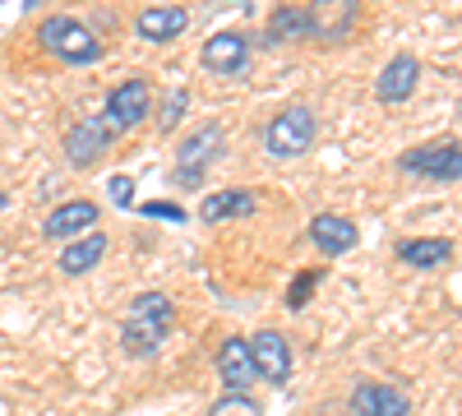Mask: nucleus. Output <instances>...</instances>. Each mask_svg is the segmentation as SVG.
I'll return each mask as SVG.
<instances>
[{
  "instance_id": "obj_1",
  "label": "nucleus",
  "mask_w": 462,
  "mask_h": 416,
  "mask_svg": "<svg viewBox=\"0 0 462 416\" xmlns=\"http://www.w3.org/2000/svg\"><path fill=\"white\" fill-rule=\"evenodd\" d=\"M171 324H176L171 296L167 291H139L125 306V319H121V347H125V356H134V361L158 356V347L167 343Z\"/></svg>"
},
{
  "instance_id": "obj_2",
  "label": "nucleus",
  "mask_w": 462,
  "mask_h": 416,
  "mask_svg": "<svg viewBox=\"0 0 462 416\" xmlns=\"http://www.w3.org/2000/svg\"><path fill=\"white\" fill-rule=\"evenodd\" d=\"M37 42H42L47 56H56L60 65H74V69H88L102 60V37L74 14H47L42 28H37Z\"/></svg>"
},
{
  "instance_id": "obj_3",
  "label": "nucleus",
  "mask_w": 462,
  "mask_h": 416,
  "mask_svg": "<svg viewBox=\"0 0 462 416\" xmlns=\"http://www.w3.org/2000/svg\"><path fill=\"white\" fill-rule=\"evenodd\" d=\"M319 139V121H315V111L310 106H282L278 116H268V125L259 130V143H263V153L268 158H300V153H310Z\"/></svg>"
},
{
  "instance_id": "obj_4",
  "label": "nucleus",
  "mask_w": 462,
  "mask_h": 416,
  "mask_svg": "<svg viewBox=\"0 0 462 416\" xmlns=\"http://www.w3.org/2000/svg\"><path fill=\"white\" fill-rule=\"evenodd\" d=\"M226 153V125L222 121H204L195 134H185V143L176 148V171L171 180L180 190H199L208 180V167Z\"/></svg>"
},
{
  "instance_id": "obj_5",
  "label": "nucleus",
  "mask_w": 462,
  "mask_h": 416,
  "mask_svg": "<svg viewBox=\"0 0 462 416\" xmlns=\"http://www.w3.org/2000/svg\"><path fill=\"white\" fill-rule=\"evenodd\" d=\"M152 111V84L148 79H121L111 93H106V106H102V130L106 134H125V130H134L143 116Z\"/></svg>"
},
{
  "instance_id": "obj_6",
  "label": "nucleus",
  "mask_w": 462,
  "mask_h": 416,
  "mask_svg": "<svg viewBox=\"0 0 462 416\" xmlns=\"http://www.w3.org/2000/svg\"><path fill=\"white\" fill-rule=\"evenodd\" d=\"M398 171L407 176H420V180H462V143L457 139H439V143H420V148H407L398 158Z\"/></svg>"
},
{
  "instance_id": "obj_7",
  "label": "nucleus",
  "mask_w": 462,
  "mask_h": 416,
  "mask_svg": "<svg viewBox=\"0 0 462 416\" xmlns=\"http://www.w3.org/2000/svg\"><path fill=\"white\" fill-rule=\"evenodd\" d=\"M361 23V0H305V28L310 42H346Z\"/></svg>"
},
{
  "instance_id": "obj_8",
  "label": "nucleus",
  "mask_w": 462,
  "mask_h": 416,
  "mask_svg": "<svg viewBox=\"0 0 462 416\" xmlns=\"http://www.w3.org/2000/svg\"><path fill=\"white\" fill-rule=\"evenodd\" d=\"M199 65H204L208 74H222V79H231V74H245V69H250V37L236 32V28L213 32L208 42L199 47Z\"/></svg>"
},
{
  "instance_id": "obj_9",
  "label": "nucleus",
  "mask_w": 462,
  "mask_h": 416,
  "mask_svg": "<svg viewBox=\"0 0 462 416\" xmlns=\"http://www.w3.org/2000/svg\"><path fill=\"white\" fill-rule=\"evenodd\" d=\"M250 356H254L259 380H268V384H287L291 380V343H287V333L259 328L250 337Z\"/></svg>"
},
{
  "instance_id": "obj_10",
  "label": "nucleus",
  "mask_w": 462,
  "mask_h": 416,
  "mask_svg": "<svg viewBox=\"0 0 462 416\" xmlns=\"http://www.w3.org/2000/svg\"><path fill=\"white\" fill-rule=\"evenodd\" d=\"M416 84H420V60H416L411 51H398L389 65L379 69L374 97H379L383 106H398V102H407V97L416 93Z\"/></svg>"
},
{
  "instance_id": "obj_11",
  "label": "nucleus",
  "mask_w": 462,
  "mask_h": 416,
  "mask_svg": "<svg viewBox=\"0 0 462 416\" xmlns=\"http://www.w3.org/2000/svg\"><path fill=\"white\" fill-rule=\"evenodd\" d=\"M310 245L328 259L337 254H352L361 245V232H356V222L352 217H342V213H319L310 217Z\"/></svg>"
},
{
  "instance_id": "obj_12",
  "label": "nucleus",
  "mask_w": 462,
  "mask_h": 416,
  "mask_svg": "<svg viewBox=\"0 0 462 416\" xmlns=\"http://www.w3.org/2000/svg\"><path fill=\"white\" fill-rule=\"evenodd\" d=\"M217 374H222L226 393H245L259 380L254 356H250V337H226V343L217 347Z\"/></svg>"
},
{
  "instance_id": "obj_13",
  "label": "nucleus",
  "mask_w": 462,
  "mask_h": 416,
  "mask_svg": "<svg viewBox=\"0 0 462 416\" xmlns=\"http://www.w3.org/2000/svg\"><path fill=\"white\" fill-rule=\"evenodd\" d=\"M97 213H102V208H97L93 199H69V204H60V208H51V213H47L42 236H47V241H74V236L93 232Z\"/></svg>"
},
{
  "instance_id": "obj_14",
  "label": "nucleus",
  "mask_w": 462,
  "mask_h": 416,
  "mask_svg": "<svg viewBox=\"0 0 462 416\" xmlns=\"http://www.w3.org/2000/svg\"><path fill=\"white\" fill-rule=\"evenodd\" d=\"M116 143V134L102 130V121H79L65 130V162L69 167H93L102 162V153Z\"/></svg>"
},
{
  "instance_id": "obj_15",
  "label": "nucleus",
  "mask_w": 462,
  "mask_h": 416,
  "mask_svg": "<svg viewBox=\"0 0 462 416\" xmlns=\"http://www.w3.org/2000/svg\"><path fill=\"white\" fill-rule=\"evenodd\" d=\"M352 411L356 416H407L411 411V398L393 384H374V380H361L352 389Z\"/></svg>"
},
{
  "instance_id": "obj_16",
  "label": "nucleus",
  "mask_w": 462,
  "mask_h": 416,
  "mask_svg": "<svg viewBox=\"0 0 462 416\" xmlns=\"http://www.w3.org/2000/svg\"><path fill=\"white\" fill-rule=\"evenodd\" d=\"M189 28V14L180 5H148L139 19H134V32L143 37V42H176V37Z\"/></svg>"
},
{
  "instance_id": "obj_17",
  "label": "nucleus",
  "mask_w": 462,
  "mask_h": 416,
  "mask_svg": "<svg viewBox=\"0 0 462 416\" xmlns=\"http://www.w3.org/2000/svg\"><path fill=\"white\" fill-rule=\"evenodd\" d=\"M106 236L102 232H84V236H74L65 250H60V273L65 278H84V273H93L97 263H102V254H106Z\"/></svg>"
},
{
  "instance_id": "obj_18",
  "label": "nucleus",
  "mask_w": 462,
  "mask_h": 416,
  "mask_svg": "<svg viewBox=\"0 0 462 416\" xmlns=\"http://www.w3.org/2000/svg\"><path fill=\"white\" fill-rule=\"evenodd\" d=\"M254 208H259V195L254 190H213L199 204V222L217 226V222H231V217H250Z\"/></svg>"
},
{
  "instance_id": "obj_19",
  "label": "nucleus",
  "mask_w": 462,
  "mask_h": 416,
  "mask_svg": "<svg viewBox=\"0 0 462 416\" xmlns=\"http://www.w3.org/2000/svg\"><path fill=\"white\" fill-rule=\"evenodd\" d=\"M310 37V28H305V5H278L273 14H268L263 23V47H296Z\"/></svg>"
},
{
  "instance_id": "obj_20",
  "label": "nucleus",
  "mask_w": 462,
  "mask_h": 416,
  "mask_svg": "<svg viewBox=\"0 0 462 416\" xmlns=\"http://www.w3.org/2000/svg\"><path fill=\"white\" fill-rule=\"evenodd\" d=\"M398 259L407 269H444L453 259V241L448 236H411V241H398Z\"/></svg>"
},
{
  "instance_id": "obj_21",
  "label": "nucleus",
  "mask_w": 462,
  "mask_h": 416,
  "mask_svg": "<svg viewBox=\"0 0 462 416\" xmlns=\"http://www.w3.org/2000/svg\"><path fill=\"white\" fill-rule=\"evenodd\" d=\"M185 106H189V88H171L167 97H162V116H158V125H162V134H176V125H180V116H185Z\"/></svg>"
},
{
  "instance_id": "obj_22",
  "label": "nucleus",
  "mask_w": 462,
  "mask_h": 416,
  "mask_svg": "<svg viewBox=\"0 0 462 416\" xmlns=\"http://www.w3.org/2000/svg\"><path fill=\"white\" fill-rule=\"evenodd\" d=\"M208 416H263V407H259L254 398H245V393H222V398L208 407Z\"/></svg>"
},
{
  "instance_id": "obj_23",
  "label": "nucleus",
  "mask_w": 462,
  "mask_h": 416,
  "mask_svg": "<svg viewBox=\"0 0 462 416\" xmlns=\"http://www.w3.org/2000/svg\"><path fill=\"white\" fill-rule=\"evenodd\" d=\"M319 287V269H305V273H296V282L287 287V310H300L305 300H310V291Z\"/></svg>"
},
{
  "instance_id": "obj_24",
  "label": "nucleus",
  "mask_w": 462,
  "mask_h": 416,
  "mask_svg": "<svg viewBox=\"0 0 462 416\" xmlns=\"http://www.w3.org/2000/svg\"><path fill=\"white\" fill-rule=\"evenodd\" d=\"M106 195H111L116 208H134V180L130 176H111L106 180Z\"/></svg>"
},
{
  "instance_id": "obj_25",
  "label": "nucleus",
  "mask_w": 462,
  "mask_h": 416,
  "mask_svg": "<svg viewBox=\"0 0 462 416\" xmlns=\"http://www.w3.org/2000/svg\"><path fill=\"white\" fill-rule=\"evenodd\" d=\"M139 213H143V217H162V222H185V217H189L185 208H176V204H167V199H148Z\"/></svg>"
},
{
  "instance_id": "obj_26",
  "label": "nucleus",
  "mask_w": 462,
  "mask_h": 416,
  "mask_svg": "<svg viewBox=\"0 0 462 416\" xmlns=\"http://www.w3.org/2000/svg\"><path fill=\"white\" fill-rule=\"evenodd\" d=\"M10 208V195H0V213H5Z\"/></svg>"
},
{
  "instance_id": "obj_27",
  "label": "nucleus",
  "mask_w": 462,
  "mask_h": 416,
  "mask_svg": "<svg viewBox=\"0 0 462 416\" xmlns=\"http://www.w3.org/2000/svg\"><path fill=\"white\" fill-rule=\"evenodd\" d=\"M217 5H241V0H217Z\"/></svg>"
},
{
  "instance_id": "obj_28",
  "label": "nucleus",
  "mask_w": 462,
  "mask_h": 416,
  "mask_svg": "<svg viewBox=\"0 0 462 416\" xmlns=\"http://www.w3.org/2000/svg\"><path fill=\"white\" fill-rule=\"evenodd\" d=\"M32 5H37V0H23V10H32Z\"/></svg>"
}]
</instances>
